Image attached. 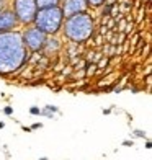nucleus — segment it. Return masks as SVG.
Instances as JSON below:
<instances>
[{"label": "nucleus", "mask_w": 152, "mask_h": 160, "mask_svg": "<svg viewBox=\"0 0 152 160\" xmlns=\"http://www.w3.org/2000/svg\"><path fill=\"white\" fill-rule=\"evenodd\" d=\"M28 49L20 31L0 33V75H10L25 65Z\"/></svg>", "instance_id": "1"}, {"label": "nucleus", "mask_w": 152, "mask_h": 160, "mask_svg": "<svg viewBox=\"0 0 152 160\" xmlns=\"http://www.w3.org/2000/svg\"><path fill=\"white\" fill-rule=\"evenodd\" d=\"M62 33L69 41L72 43H84L87 41L95 30V23L93 18L87 13V11H82V13H75L71 16H66L62 21Z\"/></svg>", "instance_id": "2"}, {"label": "nucleus", "mask_w": 152, "mask_h": 160, "mask_svg": "<svg viewBox=\"0 0 152 160\" xmlns=\"http://www.w3.org/2000/svg\"><path fill=\"white\" fill-rule=\"evenodd\" d=\"M62 21H64V13L61 5H57V7H49V8H39L36 11L33 25L43 33H46L48 36H54L61 31Z\"/></svg>", "instance_id": "3"}, {"label": "nucleus", "mask_w": 152, "mask_h": 160, "mask_svg": "<svg viewBox=\"0 0 152 160\" xmlns=\"http://www.w3.org/2000/svg\"><path fill=\"white\" fill-rule=\"evenodd\" d=\"M11 11H13L18 23H21V25H33L38 7L34 0H13L11 2Z\"/></svg>", "instance_id": "4"}, {"label": "nucleus", "mask_w": 152, "mask_h": 160, "mask_svg": "<svg viewBox=\"0 0 152 160\" xmlns=\"http://www.w3.org/2000/svg\"><path fill=\"white\" fill-rule=\"evenodd\" d=\"M21 38H23V43H25V46H26L28 51L38 53V51H43L48 34L43 33L41 30H38V28L33 25V26L26 28V30L21 33Z\"/></svg>", "instance_id": "5"}, {"label": "nucleus", "mask_w": 152, "mask_h": 160, "mask_svg": "<svg viewBox=\"0 0 152 160\" xmlns=\"http://www.w3.org/2000/svg\"><path fill=\"white\" fill-rule=\"evenodd\" d=\"M87 2L85 0H64V5H62V13H64V18L66 16H71L75 13H82V11H87Z\"/></svg>", "instance_id": "6"}, {"label": "nucleus", "mask_w": 152, "mask_h": 160, "mask_svg": "<svg viewBox=\"0 0 152 160\" xmlns=\"http://www.w3.org/2000/svg\"><path fill=\"white\" fill-rule=\"evenodd\" d=\"M18 21H16L13 11L5 8V10H0V33H5V31H13Z\"/></svg>", "instance_id": "7"}, {"label": "nucleus", "mask_w": 152, "mask_h": 160, "mask_svg": "<svg viewBox=\"0 0 152 160\" xmlns=\"http://www.w3.org/2000/svg\"><path fill=\"white\" fill-rule=\"evenodd\" d=\"M36 2V7L39 8H49V7H57L61 5V0H34Z\"/></svg>", "instance_id": "8"}, {"label": "nucleus", "mask_w": 152, "mask_h": 160, "mask_svg": "<svg viewBox=\"0 0 152 160\" xmlns=\"http://www.w3.org/2000/svg\"><path fill=\"white\" fill-rule=\"evenodd\" d=\"M87 5H90V7H100V5L105 3V0H85Z\"/></svg>", "instance_id": "9"}, {"label": "nucleus", "mask_w": 152, "mask_h": 160, "mask_svg": "<svg viewBox=\"0 0 152 160\" xmlns=\"http://www.w3.org/2000/svg\"><path fill=\"white\" fill-rule=\"evenodd\" d=\"M132 134L136 136V137H141V139H145V137H147L145 131H142V129H134V131H132Z\"/></svg>", "instance_id": "10"}, {"label": "nucleus", "mask_w": 152, "mask_h": 160, "mask_svg": "<svg viewBox=\"0 0 152 160\" xmlns=\"http://www.w3.org/2000/svg\"><path fill=\"white\" fill-rule=\"evenodd\" d=\"M30 113L33 114V116H41V108L39 106H31L30 108Z\"/></svg>", "instance_id": "11"}, {"label": "nucleus", "mask_w": 152, "mask_h": 160, "mask_svg": "<svg viewBox=\"0 0 152 160\" xmlns=\"http://www.w3.org/2000/svg\"><path fill=\"white\" fill-rule=\"evenodd\" d=\"M46 108V110H48V111H51L52 114H54V113H59V108H57V106H52V105H48V106H44Z\"/></svg>", "instance_id": "12"}, {"label": "nucleus", "mask_w": 152, "mask_h": 160, "mask_svg": "<svg viewBox=\"0 0 152 160\" xmlns=\"http://www.w3.org/2000/svg\"><path fill=\"white\" fill-rule=\"evenodd\" d=\"M3 113L7 114V116H11V114H13V106H5L3 108Z\"/></svg>", "instance_id": "13"}, {"label": "nucleus", "mask_w": 152, "mask_h": 160, "mask_svg": "<svg viewBox=\"0 0 152 160\" xmlns=\"http://www.w3.org/2000/svg\"><path fill=\"white\" fill-rule=\"evenodd\" d=\"M41 128H43V123H34L31 126V131H36V129H41Z\"/></svg>", "instance_id": "14"}, {"label": "nucleus", "mask_w": 152, "mask_h": 160, "mask_svg": "<svg viewBox=\"0 0 152 160\" xmlns=\"http://www.w3.org/2000/svg\"><path fill=\"white\" fill-rule=\"evenodd\" d=\"M123 145H124V147H131V145H134V141H124V142H123Z\"/></svg>", "instance_id": "15"}, {"label": "nucleus", "mask_w": 152, "mask_h": 160, "mask_svg": "<svg viewBox=\"0 0 152 160\" xmlns=\"http://www.w3.org/2000/svg\"><path fill=\"white\" fill-rule=\"evenodd\" d=\"M145 149H147V150H150V149H152V142L147 139V141H145Z\"/></svg>", "instance_id": "16"}, {"label": "nucleus", "mask_w": 152, "mask_h": 160, "mask_svg": "<svg viewBox=\"0 0 152 160\" xmlns=\"http://www.w3.org/2000/svg\"><path fill=\"white\" fill-rule=\"evenodd\" d=\"M21 129L25 131V133H31V128H26V126H21Z\"/></svg>", "instance_id": "17"}, {"label": "nucleus", "mask_w": 152, "mask_h": 160, "mask_svg": "<svg viewBox=\"0 0 152 160\" xmlns=\"http://www.w3.org/2000/svg\"><path fill=\"white\" fill-rule=\"evenodd\" d=\"M5 5V0H0V10H2V7Z\"/></svg>", "instance_id": "18"}, {"label": "nucleus", "mask_w": 152, "mask_h": 160, "mask_svg": "<svg viewBox=\"0 0 152 160\" xmlns=\"http://www.w3.org/2000/svg\"><path fill=\"white\" fill-rule=\"evenodd\" d=\"M3 128H5V123H3V121H0V129H3Z\"/></svg>", "instance_id": "19"}]
</instances>
